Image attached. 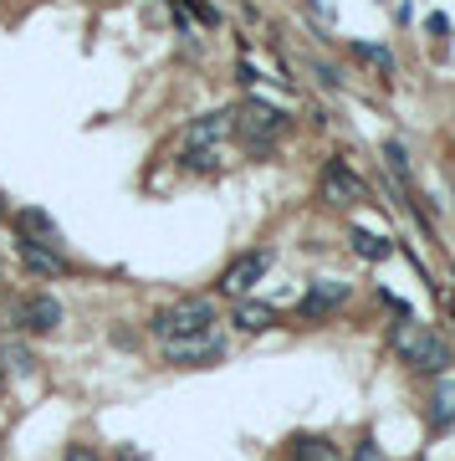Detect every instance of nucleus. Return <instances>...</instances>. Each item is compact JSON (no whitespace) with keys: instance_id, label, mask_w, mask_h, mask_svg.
<instances>
[{"instance_id":"nucleus-1","label":"nucleus","mask_w":455,"mask_h":461,"mask_svg":"<svg viewBox=\"0 0 455 461\" xmlns=\"http://www.w3.org/2000/svg\"><path fill=\"white\" fill-rule=\"evenodd\" d=\"M394 349L410 359L414 369H425V375H440V369L451 364V344L440 334H430L425 323H410V318L394 323Z\"/></svg>"},{"instance_id":"nucleus-2","label":"nucleus","mask_w":455,"mask_h":461,"mask_svg":"<svg viewBox=\"0 0 455 461\" xmlns=\"http://www.w3.org/2000/svg\"><path fill=\"white\" fill-rule=\"evenodd\" d=\"M210 323H215V303L210 297H185V303H174V308H164V313H154V338H164V344H174V338H195V334H210Z\"/></svg>"},{"instance_id":"nucleus-3","label":"nucleus","mask_w":455,"mask_h":461,"mask_svg":"<svg viewBox=\"0 0 455 461\" xmlns=\"http://www.w3.org/2000/svg\"><path fill=\"white\" fill-rule=\"evenodd\" d=\"M235 128H241V139H246L251 154H271V149H276V133L287 128V118H282L276 108H267V103H256V98H251V103L235 113Z\"/></svg>"},{"instance_id":"nucleus-4","label":"nucleus","mask_w":455,"mask_h":461,"mask_svg":"<svg viewBox=\"0 0 455 461\" xmlns=\"http://www.w3.org/2000/svg\"><path fill=\"white\" fill-rule=\"evenodd\" d=\"M5 323H11V328H31V334H52V328L62 323V303L52 293L16 297V303H5Z\"/></svg>"},{"instance_id":"nucleus-5","label":"nucleus","mask_w":455,"mask_h":461,"mask_svg":"<svg viewBox=\"0 0 455 461\" xmlns=\"http://www.w3.org/2000/svg\"><path fill=\"white\" fill-rule=\"evenodd\" d=\"M164 359H169V364H185V369H200V364H215V359H226V344H220L215 334L174 338V344H164Z\"/></svg>"},{"instance_id":"nucleus-6","label":"nucleus","mask_w":455,"mask_h":461,"mask_svg":"<svg viewBox=\"0 0 455 461\" xmlns=\"http://www.w3.org/2000/svg\"><path fill=\"white\" fill-rule=\"evenodd\" d=\"M271 267V256L267 252H246V256H235L226 272H220V293L226 297H246L256 282H261V272Z\"/></svg>"},{"instance_id":"nucleus-7","label":"nucleus","mask_w":455,"mask_h":461,"mask_svg":"<svg viewBox=\"0 0 455 461\" xmlns=\"http://www.w3.org/2000/svg\"><path fill=\"white\" fill-rule=\"evenodd\" d=\"M226 133H235V113L230 108H215V113H200L195 124L185 128V149H215Z\"/></svg>"},{"instance_id":"nucleus-8","label":"nucleus","mask_w":455,"mask_h":461,"mask_svg":"<svg viewBox=\"0 0 455 461\" xmlns=\"http://www.w3.org/2000/svg\"><path fill=\"white\" fill-rule=\"evenodd\" d=\"M323 195H328L332 206H358L369 190H363V180H358V174L343 165V159H332V165L323 169Z\"/></svg>"},{"instance_id":"nucleus-9","label":"nucleus","mask_w":455,"mask_h":461,"mask_svg":"<svg viewBox=\"0 0 455 461\" xmlns=\"http://www.w3.org/2000/svg\"><path fill=\"white\" fill-rule=\"evenodd\" d=\"M343 297H348V282H317V287L302 297V308H297V313L307 318V323H317V318H328Z\"/></svg>"},{"instance_id":"nucleus-10","label":"nucleus","mask_w":455,"mask_h":461,"mask_svg":"<svg viewBox=\"0 0 455 461\" xmlns=\"http://www.w3.org/2000/svg\"><path fill=\"white\" fill-rule=\"evenodd\" d=\"M16 236H21V247H46V241H57V221L46 210H16Z\"/></svg>"},{"instance_id":"nucleus-11","label":"nucleus","mask_w":455,"mask_h":461,"mask_svg":"<svg viewBox=\"0 0 455 461\" xmlns=\"http://www.w3.org/2000/svg\"><path fill=\"white\" fill-rule=\"evenodd\" d=\"M21 262L36 277H67V256L57 247H21Z\"/></svg>"},{"instance_id":"nucleus-12","label":"nucleus","mask_w":455,"mask_h":461,"mask_svg":"<svg viewBox=\"0 0 455 461\" xmlns=\"http://www.w3.org/2000/svg\"><path fill=\"white\" fill-rule=\"evenodd\" d=\"M348 241H353V252L363 256V262H384V256L394 252V241L389 236H379V230H348Z\"/></svg>"},{"instance_id":"nucleus-13","label":"nucleus","mask_w":455,"mask_h":461,"mask_svg":"<svg viewBox=\"0 0 455 461\" xmlns=\"http://www.w3.org/2000/svg\"><path fill=\"white\" fill-rule=\"evenodd\" d=\"M271 323H276V313H271L267 303H241L235 308V328H246V334H267Z\"/></svg>"},{"instance_id":"nucleus-14","label":"nucleus","mask_w":455,"mask_h":461,"mask_svg":"<svg viewBox=\"0 0 455 461\" xmlns=\"http://www.w3.org/2000/svg\"><path fill=\"white\" fill-rule=\"evenodd\" d=\"M430 405H435V410H430L435 425H451V420H455V375H451V379H440V390H435Z\"/></svg>"},{"instance_id":"nucleus-15","label":"nucleus","mask_w":455,"mask_h":461,"mask_svg":"<svg viewBox=\"0 0 455 461\" xmlns=\"http://www.w3.org/2000/svg\"><path fill=\"white\" fill-rule=\"evenodd\" d=\"M0 364H5V369H21V375H36V354L21 349V344H5V349H0Z\"/></svg>"},{"instance_id":"nucleus-16","label":"nucleus","mask_w":455,"mask_h":461,"mask_svg":"<svg viewBox=\"0 0 455 461\" xmlns=\"http://www.w3.org/2000/svg\"><path fill=\"white\" fill-rule=\"evenodd\" d=\"M297 461H343V457H338V446L307 436V441H297Z\"/></svg>"},{"instance_id":"nucleus-17","label":"nucleus","mask_w":455,"mask_h":461,"mask_svg":"<svg viewBox=\"0 0 455 461\" xmlns=\"http://www.w3.org/2000/svg\"><path fill=\"white\" fill-rule=\"evenodd\" d=\"M384 159H389V169L399 180H410V154H404V144H384Z\"/></svg>"},{"instance_id":"nucleus-18","label":"nucleus","mask_w":455,"mask_h":461,"mask_svg":"<svg viewBox=\"0 0 455 461\" xmlns=\"http://www.w3.org/2000/svg\"><path fill=\"white\" fill-rule=\"evenodd\" d=\"M353 52H358L363 62H373V67H384V72H394V57L384 52V46H353Z\"/></svg>"},{"instance_id":"nucleus-19","label":"nucleus","mask_w":455,"mask_h":461,"mask_svg":"<svg viewBox=\"0 0 455 461\" xmlns=\"http://www.w3.org/2000/svg\"><path fill=\"white\" fill-rule=\"evenodd\" d=\"M185 165L205 174V169H215V149H185Z\"/></svg>"},{"instance_id":"nucleus-20","label":"nucleus","mask_w":455,"mask_h":461,"mask_svg":"<svg viewBox=\"0 0 455 461\" xmlns=\"http://www.w3.org/2000/svg\"><path fill=\"white\" fill-rule=\"evenodd\" d=\"M67 461H103L92 446H67Z\"/></svg>"},{"instance_id":"nucleus-21","label":"nucleus","mask_w":455,"mask_h":461,"mask_svg":"<svg viewBox=\"0 0 455 461\" xmlns=\"http://www.w3.org/2000/svg\"><path fill=\"white\" fill-rule=\"evenodd\" d=\"M353 461H384V457H379V446H373V441H363V446H358V457H353Z\"/></svg>"},{"instance_id":"nucleus-22","label":"nucleus","mask_w":455,"mask_h":461,"mask_svg":"<svg viewBox=\"0 0 455 461\" xmlns=\"http://www.w3.org/2000/svg\"><path fill=\"white\" fill-rule=\"evenodd\" d=\"M445 308H451V318H455V287H451V293H445Z\"/></svg>"},{"instance_id":"nucleus-23","label":"nucleus","mask_w":455,"mask_h":461,"mask_svg":"<svg viewBox=\"0 0 455 461\" xmlns=\"http://www.w3.org/2000/svg\"><path fill=\"white\" fill-rule=\"evenodd\" d=\"M5 210H11V206H5V195H0V221H5Z\"/></svg>"},{"instance_id":"nucleus-24","label":"nucleus","mask_w":455,"mask_h":461,"mask_svg":"<svg viewBox=\"0 0 455 461\" xmlns=\"http://www.w3.org/2000/svg\"><path fill=\"white\" fill-rule=\"evenodd\" d=\"M0 384H5V369H0Z\"/></svg>"}]
</instances>
